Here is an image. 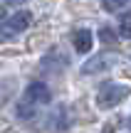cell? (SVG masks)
<instances>
[{
    "label": "cell",
    "instance_id": "7a4b0ae2",
    "mask_svg": "<svg viewBox=\"0 0 131 133\" xmlns=\"http://www.w3.org/2000/svg\"><path fill=\"white\" fill-rule=\"evenodd\" d=\"M49 99H52V94H49V86L47 84H42V81H32V84L25 89V94H22V101L25 104H30V106H42V104H49Z\"/></svg>",
    "mask_w": 131,
    "mask_h": 133
},
{
    "label": "cell",
    "instance_id": "8992f818",
    "mask_svg": "<svg viewBox=\"0 0 131 133\" xmlns=\"http://www.w3.org/2000/svg\"><path fill=\"white\" fill-rule=\"evenodd\" d=\"M119 35H121L124 39H131V12L119 17Z\"/></svg>",
    "mask_w": 131,
    "mask_h": 133
},
{
    "label": "cell",
    "instance_id": "30bf717a",
    "mask_svg": "<svg viewBox=\"0 0 131 133\" xmlns=\"http://www.w3.org/2000/svg\"><path fill=\"white\" fill-rule=\"evenodd\" d=\"M3 20H5V8L0 5V22H3Z\"/></svg>",
    "mask_w": 131,
    "mask_h": 133
},
{
    "label": "cell",
    "instance_id": "8fae6325",
    "mask_svg": "<svg viewBox=\"0 0 131 133\" xmlns=\"http://www.w3.org/2000/svg\"><path fill=\"white\" fill-rule=\"evenodd\" d=\"M10 5H20V3H25V0H8Z\"/></svg>",
    "mask_w": 131,
    "mask_h": 133
},
{
    "label": "cell",
    "instance_id": "6da1fadb",
    "mask_svg": "<svg viewBox=\"0 0 131 133\" xmlns=\"http://www.w3.org/2000/svg\"><path fill=\"white\" fill-rule=\"evenodd\" d=\"M129 94H131L129 86H124V84H104L102 89L97 91V106L99 109H114V106H119Z\"/></svg>",
    "mask_w": 131,
    "mask_h": 133
},
{
    "label": "cell",
    "instance_id": "277c9868",
    "mask_svg": "<svg viewBox=\"0 0 131 133\" xmlns=\"http://www.w3.org/2000/svg\"><path fill=\"white\" fill-rule=\"evenodd\" d=\"M116 54H97V57H92V59H87L82 66V74H87V76H92V74H102V71H107V69H111L114 64H116Z\"/></svg>",
    "mask_w": 131,
    "mask_h": 133
},
{
    "label": "cell",
    "instance_id": "7c38bea8",
    "mask_svg": "<svg viewBox=\"0 0 131 133\" xmlns=\"http://www.w3.org/2000/svg\"><path fill=\"white\" fill-rule=\"evenodd\" d=\"M129 128H131V118H129Z\"/></svg>",
    "mask_w": 131,
    "mask_h": 133
},
{
    "label": "cell",
    "instance_id": "ba28073f",
    "mask_svg": "<svg viewBox=\"0 0 131 133\" xmlns=\"http://www.w3.org/2000/svg\"><path fill=\"white\" fill-rule=\"evenodd\" d=\"M126 3H129V0H102L104 10H109V12H119Z\"/></svg>",
    "mask_w": 131,
    "mask_h": 133
},
{
    "label": "cell",
    "instance_id": "3957f363",
    "mask_svg": "<svg viewBox=\"0 0 131 133\" xmlns=\"http://www.w3.org/2000/svg\"><path fill=\"white\" fill-rule=\"evenodd\" d=\"M30 22H32V15H30L27 10H17L13 17L3 20V35H5V37L20 35V32H25V30L30 27Z\"/></svg>",
    "mask_w": 131,
    "mask_h": 133
},
{
    "label": "cell",
    "instance_id": "9c48e42d",
    "mask_svg": "<svg viewBox=\"0 0 131 133\" xmlns=\"http://www.w3.org/2000/svg\"><path fill=\"white\" fill-rule=\"evenodd\" d=\"M35 106H30V104H25V101H20V106H17V116L20 118H32L35 116Z\"/></svg>",
    "mask_w": 131,
    "mask_h": 133
},
{
    "label": "cell",
    "instance_id": "5b68a950",
    "mask_svg": "<svg viewBox=\"0 0 131 133\" xmlns=\"http://www.w3.org/2000/svg\"><path fill=\"white\" fill-rule=\"evenodd\" d=\"M72 39H74V49H77L79 54H87L89 49H92V44H94L89 30H77V32L72 35Z\"/></svg>",
    "mask_w": 131,
    "mask_h": 133
},
{
    "label": "cell",
    "instance_id": "52a82bcc",
    "mask_svg": "<svg viewBox=\"0 0 131 133\" xmlns=\"http://www.w3.org/2000/svg\"><path fill=\"white\" fill-rule=\"evenodd\" d=\"M99 39H102L104 44H114L119 37H116V32H114L111 27H102V30H99Z\"/></svg>",
    "mask_w": 131,
    "mask_h": 133
}]
</instances>
